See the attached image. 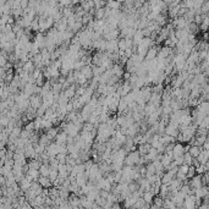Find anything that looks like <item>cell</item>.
<instances>
[{"instance_id":"obj_1","label":"cell","mask_w":209,"mask_h":209,"mask_svg":"<svg viewBox=\"0 0 209 209\" xmlns=\"http://www.w3.org/2000/svg\"><path fill=\"white\" fill-rule=\"evenodd\" d=\"M139 158H141V155H139V153L137 152V150H135V152H130V153H127L124 163L126 164V166H131L133 168L135 165L138 164V161H139Z\"/></svg>"},{"instance_id":"obj_2","label":"cell","mask_w":209,"mask_h":209,"mask_svg":"<svg viewBox=\"0 0 209 209\" xmlns=\"http://www.w3.org/2000/svg\"><path fill=\"white\" fill-rule=\"evenodd\" d=\"M183 154H185L183 144L182 143H175V146H174V148H172V160L181 158Z\"/></svg>"},{"instance_id":"obj_3","label":"cell","mask_w":209,"mask_h":209,"mask_svg":"<svg viewBox=\"0 0 209 209\" xmlns=\"http://www.w3.org/2000/svg\"><path fill=\"white\" fill-rule=\"evenodd\" d=\"M182 205H183V209H194L196 208V197L193 194L186 196Z\"/></svg>"},{"instance_id":"obj_4","label":"cell","mask_w":209,"mask_h":209,"mask_svg":"<svg viewBox=\"0 0 209 209\" xmlns=\"http://www.w3.org/2000/svg\"><path fill=\"white\" fill-rule=\"evenodd\" d=\"M42 105V97L39 94H33L29 97V108L37 110Z\"/></svg>"},{"instance_id":"obj_5","label":"cell","mask_w":209,"mask_h":209,"mask_svg":"<svg viewBox=\"0 0 209 209\" xmlns=\"http://www.w3.org/2000/svg\"><path fill=\"white\" fill-rule=\"evenodd\" d=\"M171 54H172V49L168 48V46H163V48H160V50H158L157 60H165Z\"/></svg>"},{"instance_id":"obj_6","label":"cell","mask_w":209,"mask_h":209,"mask_svg":"<svg viewBox=\"0 0 209 209\" xmlns=\"http://www.w3.org/2000/svg\"><path fill=\"white\" fill-rule=\"evenodd\" d=\"M190 185H191V187H192L193 190H198V188L203 187V182H202L201 175H194V176L191 179Z\"/></svg>"},{"instance_id":"obj_7","label":"cell","mask_w":209,"mask_h":209,"mask_svg":"<svg viewBox=\"0 0 209 209\" xmlns=\"http://www.w3.org/2000/svg\"><path fill=\"white\" fill-rule=\"evenodd\" d=\"M157 54H158V48H157V46L155 45L150 46V48L148 49V52H147V54H146V56H144V60L152 61V60L157 59Z\"/></svg>"},{"instance_id":"obj_8","label":"cell","mask_w":209,"mask_h":209,"mask_svg":"<svg viewBox=\"0 0 209 209\" xmlns=\"http://www.w3.org/2000/svg\"><path fill=\"white\" fill-rule=\"evenodd\" d=\"M76 88H77V85L76 83H74V85H71L68 88H66L63 93L65 94V97L68 99V100H71V98L74 99L75 98V93H76Z\"/></svg>"},{"instance_id":"obj_9","label":"cell","mask_w":209,"mask_h":209,"mask_svg":"<svg viewBox=\"0 0 209 209\" xmlns=\"http://www.w3.org/2000/svg\"><path fill=\"white\" fill-rule=\"evenodd\" d=\"M110 71H111V75H113V76L118 77V78L122 77V75H124L122 66H121V65H119V64H114V65H113V67L110 68Z\"/></svg>"},{"instance_id":"obj_10","label":"cell","mask_w":209,"mask_h":209,"mask_svg":"<svg viewBox=\"0 0 209 209\" xmlns=\"http://www.w3.org/2000/svg\"><path fill=\"white\" fill-rule=\"evenodd\" d=\"M164 135H168L170 137H174V138H176L177 135H179V129H176V127H174L171 125H166L165 126V130H164Z\"/></svg>"},{"instance_id":"obj_11","label":"cell","mask_w":209,"mask_h":209,"mask_svg":"<svg viewBox=\"0 0 209 209\" xmlns=\"http://www.w3.org/2000/svg\"><path fill=\"white\" fill-rule=\"evenodd\" d=\"M171 161H172V157H170V155H168V154H161V158H160V164H161V166L164 168V170L166 171V169L169 168V165L171 164Z\"/></svg>"},{"instance_id":"obj_12","label":"cell","mask_w":209,"mask_h":209,"mask_svg":"<svg viewBox=\"0 0 209 209\" xmlns=\"http://www.w3.org/2000/svg\"><path fill=\"white\" fill-rule=\"evenodd\" d=\"M208 157H209V153H208V150H203L202 149V152L198 154V157L196 158V160L201 165H204L208 163Z\"/></svg>"},{"instance_id":"obj_13","label":"cell","mask_w":209,"mask_h":209,"mask_svg":"<svg viewBox=\"0 0 209 209\" xmlns=\"http://www.w3.org/2000/svg\"><path fill=\"white\" fill-rule=\"evenodd\" d=\"M196 110L198 113H201V114H203V115H208V110H209L208 102H201L196 107Z\"/></svg>"},{"instance_id":"obj_14","label":"cell","mask_w":209,"mask_h":209,"mask_svg":"<svg viewBox=\"0 0 209 209\" xmlns=\"http://www.w3.org/2000/svg\"><path fill=\"white\" fill-rule=\"evenodd\" d=\"M66 139H67V135L64 131H60L59 133L56 135V137H55V143L59 144V146L66 144Z\"/></svg>"},{"instance_id":"obj_15","label":"cell","mask_w":209,"mask_h":209,"mask_svg":"<svg viewBox=\"0 0 209 209\" xmlns=\"http://www.w3.org/2000/svg\"><path fill=\"white\" fill-rule=\"evenodd\" d=\"M79 74L81 75H83L88 81H89V78H92L93 77V74H92V67H91V65H86V66H83L82 68L79 70Z\"/></svg>"},{"instance_id":"obj_16","label":"cell","mask_w":209,"mask_h":209,"mask_svg":"<svg viewBox=\"0 0 209 209\" xmlns=\"http://www.w3.org/2000/svg\"><path fill=\"white\" fill-rule=\"evenodd\" d=\"M60 132V129L59 127H52V129H49L48 131L45 132V136L48 137V139L52 142V139H55V137H56V135Z\"/></svg>"},{"instance_id":"obj_17","label":"cell","mask_w":209,"mask_h":209,"mask_svg":"<svg viewBox=\"0 0 209 209\" xmlns=\"http://www.w3.org/2000/svg\"><path fill=\"white\" fill-rule=\"evenodd\" d=\"M120 87H121V98L125 97L126 94H129V93L132 91V86L127 82V81H125L124 83H121Z\"/></svg>"},{"instance_id":"obj_18","label":"cell","mask_w":209,"mask_h":209,"mask_svg":"<svg viewBox=\"0 0 209 209\" xmlns=\"http://www.w3.org/2000/svg\"><path fill=\"white\" fill-rule=\"evenodd\" d=\"M202 152V147H197V146H190V149H188V154L193 158V159H196L197 157H198V154Z\"/></svg>"},{"instance_id":"obj_19","label":"cell","mask_w":209,"mask_h":209,"mask_svg":"<svg viewBox=\"0 0 209 209\" xmlns=\"http://www.w3.org/2000/svg\"><path fill=\"white\" fill-rule=\"evenodd\" d=\"M142 199L144 201V203L148 205V204H150L153 202V199H154V194L152 193V192H143V194H142Z\"/></svg>"},{"instance_id":"obj_20","label":"cell","mask_w":209,"mask_h":209,"mask_svg":"<svg viewBox=\"0 0 209 209\" xmlns=\"http://www.w3.org/2000/svg\"><path fill=\"white\" fill-rule=\"evenodd\" d=\"M38 183L42 186V187H44V188H49L50 186H52V182L49 181V179L48 177H44V176H40L38 179Z\"/></svg>"},{"instance_id":"obj_21","label":"cell","mask_w":209,"mask_h":209,"mask_svg":"<svg viewBox=\"0 0 209 209\" xmlns=\"http://www.w3.org/2000/svg\"><path fill=\"white\" fill-rule=\"evenodd\" d=\"M38 171H39V174H40L42 176H44V177H48V175H49V171H50V169H49V164H42Z\"/></svg>"},{"instance_id":"obj_22","label":"cell","mask_w":209,"mask_h":209,"mask_svg":"<svg viewBox=\"0 0 209 209\" xmlns=\"http://www.w3.org/2000/svg\"><path fill=\"white\" fill-rule=\"evenodd\" d=\"M104 16H105V7H102V9H97L94 11V17L97 20H104Z\"/></svg>"},{"instance_id":"obj_23","label":"cell","mask_w":209,"mask_h":209,"mask_svg":"<svg viewBox=\"0 0 209 209\" xmlns=\"http://www.w3.org/2000/svg\"><path fill=\"white\" fill-rule=\"evenodd\" d=\"M118 110H119V113H120V114H122L124 111H126V110H127V103L125 102V99H124V98H120V100H119V104H118Z\"/></svg>"},{"instance_id":"obj_24","label":"cell","mask_w":209,"mask_h":209,"mask_svg":"<svg viewBox=\"0 0 209 209\" xmlns=\"http://www.w3.org/2000/svg\"><path fill=\"white\" fill-rule=\"evenodd\" d=\"M159 135H153V137L150 138V141H149V144H150V148H157L159 146Z\"/></svg>"},{"instance_id":"obj_25","label":"cell","mask_w":209,"mask_h":209,"mask_svg":"<svg viewBox=\"0 0 209 209\" xmlns=\"http://www.w3.org/2000/svg\"><path fill=\"white\" fill-rule=\"evenodd\" d=\"M208 23H209V16H208V15H203V20H202L201 25H199V28H202V31H203V32H205V31H207Z\"/></svg>"},{"instance_id":"obj_26","label":"cell","mask_w":209,"mask_h":209,"mask_svg":"<svg viewBox=\"0 0 209 209\" xmlns=\"http://www.w3.org/2000/svg\"><path fill=\"white\" fill-rule=\"evenodd\" d=\"M68 102H70V100L65 97V94L61 92L60 94H59V99H57V105H66V104H67Z\"/></svg>"},{"instance_id":"obj_27","label":"cell","mask_w":209,"mask_h":209,"mask_svg":"<svg viewBox=\"0 0 209 209\" xmlns=\"http://www.w3.org/2000/svg\"><path fill=\"white\" fill-rule=\"evenodd\" d=\"M46 109H48V108L42 104V105L36 110V116H37V118H43L44 114H45V111H46Z\"/></svg>"},{"instance_id":"obj_28","label":"cell","mask_w":209,"mask_h":209,"mask_svg":"<svg viewBox=\"0 0 209 209\" xmlns=\"http://www.w3.org/2000/svg\"><path fill=\"white\" fill-rule=\"evenodd\" d=\"M27 175H28L32 180H37L38 176H39V171H38V170H33V169H28Z\"/></svg>"},{"instance_id":"obj_29","label":"cell","mask_w":209,"mask_h":209,"mask_svg":"<svg viewBox=\"0 0 209 209\" xmlns=\"http://www.w3.org/2000/svg\"><path fill=\"white\" fill-rule=\"evenodd\" d=\"M182 158H183V164H185V165H188V166L192 165V160H193V158H192L188 153H185V154L182 155Z\"/></svg>"},{"instance_id":"obj_30","label":"cell","mask_w":209,"mask_h":209,"mask_svg":"<svg viewBox=\"0 0 209 209\" xmlns=\"http://www.w3.org/2000/svg\"><path fill=\"white\" fill-rule=\"evenodd\" d=\"M93 129H94V126H93L92 124L83 122V125H82V132H91V131H93Z\"/></svg>"},{"instance_id":"obj_31","label":"cell","mask_w":209,"mask_h":209,"mask_svg":"<svg viewBox=\"0 0 209 209\" xmlns=\"http://www.w3.org/2000/svg\"><path fill=\"white\" fill-rule=\"evenodd\" d=\"M194 175H196V168L191 165L188 168V171H187V175H186V177H187V179H192Z\"/></svg>"},{"instance_id":"obj_32","label":"cell","mask_w":209,"mask_h":209,"mask_svg":"<svg viewBox=\"0 0 209 209\" xmlns=\"http://www.w3.org/2000/svg\"><path fill=\"white\" fill-rule=\"evenodd\" d=\"M33 31H38L39 29V25H38V17H36L33 21H32V23H31V26H29Z\"/></svg>"},{"instance_id":"obj_33","label":"cell","mask_w":209,"mask_h":209,"mask_svg":"<svg viewBox=\"0 0 209 209\" xmlns=\"http://www.w3.org/2000/svg\"><path fill=\"white\" fill-rule=\"evenodd\" d=\"M208 148H209V143H208V139H207V141L202 144V149L203 150H208Z\"/></svg>"}]
</instances>
